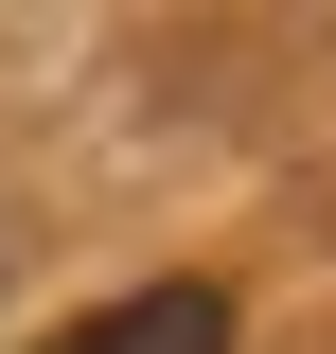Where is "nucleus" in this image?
Segmentation results:
<instances>
[{"mask_svg":"<svg viewBox=\"0 0 336 354\" xmlns=\"http://www.w3.org/2000/svg\"><path fill=\"white\" fill-rule=\"evenodd\" d=\"M36 354H230V283H124V301L53 319Z\"/></svg>","mask_w":336,"mask_h":354,"instance_id":"obj_1","label":"nucleus"}]
</instances>
